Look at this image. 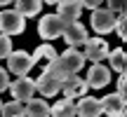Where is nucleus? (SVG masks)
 <instances>
[{"label":"nucleus","instance_id":"ddd939ff","mask_svg":"<svg viewBox=\"0 0 127 117\" xmlns=\"http://www.w3.org/2000/svg\"><path fill=\"white\" fill-rule=\"evenodd\" d=\"M57 14H59L66 23L78 21V19H80V14H82L80 0H59V2H57Z\"/></svg>","mask_w":127,"mask_h":117},{"label":"nucleus","instance_id":"9d476101","mask_svg":"<svg viewBox=\"0 0 127 117\" xmlns=\"http://www.w3.org/2000/svg\"><path fill=\"white\" fill-rule=\"evenodd\" d=\"M61 38H64V42H66L68 47H82L90 35H87V28L82 26L80 21H71V23H66Z\"/></svg>","mask_w":127,"mask_h":117},{"label":"nucleus","instance_id":"c85d7f7f","mask_svg":"<svg viewBox=\"0 0 127 117\" xmlns=\"http://www.w3.org/2000/svg\"><path fill=\"white\" fill-rule=\"evenodd\" d=\"M9 2H14V0H0V7H5V5H9Z\"/></svg>","mask_w":127,"mask_h":117},{"label":"nucleus","instance_id":"9b49d317","mask_svg":"<svg viewBox=\"0 0 127 117\" xmlns=\"http://www.w3.org/2000/svg\"><path fill=\"white\" fill-rule=\"evenodd\" d=\"M35 91H40L45 98H52V96H57L61 91V80H57V77H52L50 73L42 70V75L35 80Z\"/></svg>","mask_w":127,"mask_h":117},{"label":"nucleus","instance_id":"1a4fd4ad","mask_svg":"<svg viewBox=\"0 0 127 117\" xmlns=\"http://www.w3.org/2000/svg\"><path fill=\"white\" fill-rule=\"evenodd\" d=\"M87 91H90V87H87L85 77H80L78 73H73V75H68L66 80H61V94L68 96V98H80V96H85Z\"/></svg>","mask_w":127,"mask_h":117},{"label":"nucleus","instance_id":"0eeeda50","mask_svg":"<svg viewBox=\"0 0 127 117\" xmlns=\"http://www.w3.org/2000/svg\"><path fill=\"white\" fill-rule=\"evenodd\" d=\"M101 101V115H108V117H123L125 110H127V101H125V94H118V91H111L106 94Z\"/></svg>","mask_w":127,"mask_h":117},{"label":"nucleus","instance_id":"20e7f679","mask_svg":"<svg viewBox=\"0 0 127 117\" xmlns=\"http://www.w3.org/2000/svg\"><path fill=\"white\" fill-rule=\"evenodd\" d=\"M7 89H9V94H12V98L26 103V101H31L33 96H35V80H31L28 75H17V80L9 82Z\"/></svg>","mask_w":127,"mask_h":117},{"label":"nucleus","instance_id":"f03ea898","mask_svg":"<svg viewBox=\"0 0 127 117\" xmlns=\"http://www.w3.org/2000/svg\"><path fill=\"white\" fill-rule=\"evenodd\" d=\"M115 19H118V14L111 12L108 7H96V9H92V17H90L92 31L99 33V35H106V33H111L115 28Z\"/></svg>","mask_w":127,"mask_h":117},{"label":"nucleus","instance_id":"a211bd4d","mask_svg":"<svg viewBox=\"0 0 127 117\" xmlns=\"http://www.w3.org/2000/svg\"><path fill=\"white\" fill-rule=\"evenodd\" d=\"M45 73H50V75H52V77H57V80H66L68 75H73V73L66 68V63L59 58V54L45 63Z\"/></svg>","mask_w":127,"mask_h":117},{"label":"nucleus","instance_id":"cd10ccee","mask_svg":"<svg viewBox=\"0 0 127 117\" xmlns=\"http://www.w3.org/2000/svg\"><path fill=\"white\" fill-rule=\"evenodd\" d=\"M59 0H42V5H57Z\"/></svg>","mask_w":127,"mask_h":117},{"label":"nucleus","instance_id":"6ab92c4d","mask_svg":"<svg viewBox=\"0 0 127 117\" xmlns=\"http://www.w3.org/2000/svg\"><path fill=\"white\" fill-rule=\"evenodd\" d=\"M111 61V70L113 73H125V66H127V54H125V49L123 47H118V49H111L108 52V56H106Z\"/></svg>","mask_w":127,"mask_h":117},{"label":"nucleus","instance_id":"2eb2a0df","mask_svg":"<svg viewBox=\"0 0 127 117\" xmlns=\"http://www.w3.org/2000/svg\"><path fill=\"white\" fill-rule=\"evenodd\" d=\"M50 117V105H47L45 98H38L33 96L31 101H26V105H24V117Z\"/></svg>","mask_w":127,"mask_h":117},{"label":"nucleus","instance_id":"f8f14e48","mask_svg":"<svg viewBox=\"0 0 127 117\" xmlns=\"http://www.w3.org/2000/svg\"><path fill=\"white\" fill-rule=\"evenodd\" d=\"M75 115L80 117H99L101 115V101L94 98V96H80L75 103Z\"/></svg>","mask_w":127,"mask_h":117},{"label":"nucleus","instance_id":"39448f33","mask_svg":"<svg viewBox=\"0 0 127 117\" xmlns=\"http://www.w3.org/2000/svg\"><path fill=\"white\" fill-rule=\"evenodd\" d=\"M82 47H85V49H82V54H85V61H92V63L104 61V58L108 56V52H111L108 42H106L101 35H96V38H87Z\"/></svg>","mask_w":127,"mask_h":117},{"label":"nucleus","instance_id":"f257e3e1","mask_svg":"<svg viewBox=\"0 0 127 117\" xmlns=\"http://www.w3.org/2000/svg\"><path fill=\"white\" fill-rule=\"evenodd\" d=\"M64 28H66V21H64L57 12L54 14H45V17H40V21H38V35L45 42H50V40L61 38Z\"/></svg>","mask_w":127,"mask_h":117},{"label":"nucleus","instance_id":"a878e982","mask_svg":"<svg viewBox=\"0 0 127 117\" xmlns=\"http://www.w3.org/2000/svg\"><path fill=\"white\" fill-rule=\"evenodd\" d=\"M80 5H82V9H96V7H101L104 5V0H80Z\"/></svg>","mask_w":127,"mask_h":117},{"label":"nucleus","instance_id":"393cba45","mask_svg":"<svg viewBox=\"0 0 127 117\" xmlns=\"http://www.w3.org/2000/svg\"><path fill=\"white\" fill-rule=\"evenodd\" d=\"M9 87V70L7 68H0V91H5Z\"/></svg>","mask_w":127,"mask_h":117},{"label":"nucleus","instance_id":"f3484780","mask_svg":"<svg viewBox=\"0 0 127 117\" xmlns=\"http://www.w3.org/2000/svg\"><path fill=\"white\" fill-rule=\"evenodd\" d=\"M50 115H54V117H73L75 115V101L64 96L61 101H57L54 105H50Z\"/></svg>","mask_w":127,"mask_h":117},{"label":"nucleus","instance_id":"423d86ee","mask_svg":"<svg viewBox=\"0 0 127 117\" xmlns=\"http://www.w3.org/2000/svg\"><path fill=\"white\" fill-rule=\"evenodd\" d=\"M33 66H35L33 56L28 54V52H24V49H17V52L12 49L7 54V70L14 73V75H26Z\"/></svg>","mask_w":127,"mask_h":117},{"label":"nucleus","instance_id":"7ed1b4c3","mask_svg":"<svg viewBox=\"0 0 127 117\" xmlns=\"http://www.w3.org/2000/svg\"><path fill=\"white\" fill-rule=\"evenodd\" d=\"M24 31H26V19L19 12H14V9H2L0 12V33L12 38V35L24 33Z\"/></svg>","mask_w":127,"mask_h":117},{"label":"nucleus","instance_id":"b1692460","mask_svg":"<svg viewBox=\"0 0 127 117\" xmlns=\"http://www.w3.org/2000/svg\"><path fill=\"white\" fill-rule=\"evenodd\" d=\"M104 2H106V7H108L111 12L120 14V12H125V2L127 0H104Z\"/></svg>","mask_w":127,"mask_h":117},{"label":"nucleus","instance_id":"6e6552de","mask_svg":"<svg viewBox=\"0 0 127 117\" xmlns=\"http://www.w3.org/2000/svg\"><path fill=\"white\" fill-rule=\"evenodd\" d=\"M85 82H87L90 89H104V87H108V82H111V68L104 66L101 61L92 63L90 70H87Z\"/></svg>","mask_w":127,"mask_h":117},{"label":"nucleus","instance_id":"dca6fc26","mask_svg":"<svg viewBox=\"0 0 127 117\" xmlns=\"http://www.w3.org/2000/svg\"><path fill=\"white\" fill-rule=\"evenodd\" d=\"M42 9V0H14V12H19L24 19L35 17Z\"/></svg>","mask_w":127,"mask_h":117},{"label":"nucleus","instance_id":"4468645a","mask_svg":"<svg viewBox=\"0 0 127 117\" xmlns=\"http://www.w3.org/2000/svg\"><path fill=\"white\" fill-rule=\"evenodd\" d=\"M59 58L66 63V68H68L71 73H80L82 66H85V54H82L78 47H68L64 54H59Z\"/></svg>","mask_w":127,"mask_h":117},{"label":"nucleus","instance_id":"aec40b11","mask_svg":"<svg viewBox=\"0 0 127 117\" xmlns=\"http://www.w3.org/2000/svg\"><path fill=\"white\" fill-rule=\"evenodd\" d=\"M59 52L54 49V45H50V42H42L40 47H35V52H33V61L35 63H40V61H50V58H54Z\"/></svg>","mask_w":127,"mask_h":117},{"label":"nucleus","instance_id":"c756f323","mask_svg":"<svg viewBox=\"0 0 127 117\" xmlns=\"http://www.w3.org/2000/svg\"><path fill=\"white\" fill-rule=\"evenodd\" d=\"M0 108H2V101H0Z\"/></svg>","mask_w":127,"mask_h":117},{"label":"nucleus","instance_id":"bb28decb","mask_svg":"<svg viewBox=\"0 0 127 117\" xmlns=\"http://www.w3.org/2000/svg\"><path fill=\"white\" fill-rule=\"evenodd\" d=\"M118 75H120L118 77V94H125V87H127L125 84V73H118Z\"/></svg>","mask_w":127,"mask_h":117},{"label":"nucleus","instance_id":"412c9836","mask_svg":"<svg viewBox=\"0 0 127 117\" xmlns=\"http://www.w3.org/2000/svg\"><path fill=\"white\" fill-rule=\"evenodd\" d=\"M0 113H2L5 117H24V103L17 101V98H12L9 103H2Z\"/></svg>","mask_w":127,"mask_h":117},{"label":"nucleus","instance_id":"4be33fe9","mask_svg":"<svg viewBox=\"0 0 127 117\" xmlns=\"http://www.w3.org/2000/svg\"><path fill=\"white\" fill-rule=\"evenodd\" d=\"M113 31H118V38L120 40H127V17L123 12L118 14V19H115V28Z\"/></svg>","mask_w":127,"mask_h":117},{"label":"nucleus","instance_id":"5701e85b","mask_svg":"<svg viewBox=\"0 0 127 117\" xmlns=\"http://www.w3.org/2000/svg\"><path fill=\"white\" fill-rule=\"evenodd\" d=\"M9 52H12V38L0 33V58H7Z\"/></svg>","mask_w":127,"mask_h":117}]
</instances>
